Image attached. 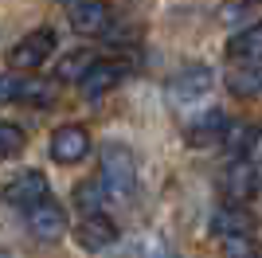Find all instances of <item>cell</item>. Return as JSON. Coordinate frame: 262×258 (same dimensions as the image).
Wrapping results in <instances>:
<instances>
[{
  "instance_id": "7a4b0ae2",
  "label": "cell",
  "mask_w": 262,
  "mask_h": 258,
  "mask_svg": "<svg viewBox=\"0 0 262 258\" xmlns=\"http://www.w3.org/2000/svg\"><path fill=\"white\" fill-rule=\"evenodd\" d=\"M51 55H55V32L51 28H35L8 51V67L12 71H39Z\"/></svg>"
},
{
  "instance_id": "3957f363",
  "label": "cell",
  "mask_w": 262,
  "mask_h": 258,
  "mask_svg": "<svg viewBox=\"0 0 262 258\" xmlns=\"http://www.w3.org/2000/svg\"><path fill=\"white\" fill-rule=\"evenodd\" d=\"M47 196H51V184H47V176L43 172H35V168H28V172H20V176H12L8 184H4V192H0V200L8 207H35V204H43Z\"/></svg>"
},
{
  "instance_id": "9a60e30c",
  "label": "cell",
  "mask_w": 262,
  "mask_h": 258,
  "mask_svg": "<svg viewBox=\"0 0 262 258\" xmlns=\"http://www.w3.org/2000/svg\"><path fill=\"white\" fill-rule=\"evenodd\" d=\"M227 90L235 98H254L262 90V63H239L227 71Z\"/></svg>"
},
{
  "instance_id": "ba28073f",
  "label": "cell",
  "mask_w": 262,
  "mask_h": 258,
  "mask_svg": "<svg viewBox=\"0 0 262 258\" xmlns=\"http://www.w3.org/2000/svg\"><path fill=\"white\" fill-rule=\"evenodd\" d=\"M67 12H71V28L82 35H102L110 28V4L106 0H71Z\"/></svg>"
},
{
  "instance_id": "9c48e42d",
  "label": "cell",
  "mask_w": 262,
  "mask_h": 258,
  "mask_svg": "<svg viewBox=\"0 0 262 258\" xmlns=\"http://www.w3.org/2000/svg\"><path fill=\"white\" fill-rule=\"evenodd\" d=\"M75 239H78V243H82L86 250H106L110 243L118 239V223H114L106 211L82 215V223L75 227Z\"/></svg>"
},
{
  "instance_id": "d6986e66",
  "label": "cell",
  "mask_w": 262,
  "mask_h": 258,
  "mask_svg": "<svg viewBox=\"0 0 262 258\" xmlns=\"http://www.w3.org/2000/svg\"><path fill=\"white\" fill-rule=\"evenodd\" d=\"M24 153V133L8 121H0V161H12Z\"/></svg>"
},
{
  "instance_id": "6da1fadb",
  "label": "cell",
  "mask_w": 262,
  "mask_h": 258,
  "mask_svg": "<svg viewBox=\"0 0 262 258\" xmlns=\"http://www.w3.org/2000/svg\"><path fill=\"white\" fill-rule=\"evenodd\" d=\"M102 161V184H106V196L114 200H129L133 188H137V164H133V153L121 145V141H106L98 153Z\"/></svg>"
},
{
  "instance_id": "8992f818",
  "label": "cell",
  "mask_w": 262,
  "mask_h": 258,
  "mask_svg": "<svg viewBox=\"0 0 262 258\" xmlns=\"http://www.w3.org/2000/svg\"><path fill=\"white\" fill-rule=\"evenodd\" d=\"M211 86H215L211 67L192 63V67H184V71H176V78L168 82V94H172V102H200Z\"/></svg>"
},
{
  "instance_id": "ac0fdd59",
  "label": "cell",
  "mask_w": 262,
  "mask_h": 258,
  "mask_svg": "<svg viewBox=\"0 0 262 258\" xmlns=\"http://www.w3.org/2000/svg\"><path fill=\"white\" fill-rule=\"evenodd\" d=\"M75 204L82 207L86 215L102 211V207H106V184H102V180H82L75 188Z\"/></svg>"
},
{
  "instance_id": "277c9868",
  "label": "cell",
  "mask_w": 262,
  "mask_h": 258,
  "mask_svg": "<svg viewBox=\"0 0 262 258\" xmlns=\"http://www.w3.org/2000/svg\"><path fill=\"white\" fill-rule=\"evenodd\" d=\"M121 78H125V63H118V59H94L90 71L78 78V90H82L86 102H102Z\"/></svg>"
},
{
  "instance_id": "52a82bcc",
  "label": "cell",
  "mask_w": 262,
  "mask_h": 258,
  "mask_svg": "<svg viewBox=\"0 0 262 258\" xmlns=\"http://www.w3.org/2000/svg\"><path fill=\"white\" fill-rule=\"evenodd\" d=\"M28 231H32L39 243H55V239L67 235V211L55 200H43V204L28 207Z\"/></svg>"
},
{
  "instance_id": "30bf717a",
  "label": "cell",
  "mask_w": 262,
  "mask_h": 258,
  "mask_svg": "<svg viewBox=\"0 0 262 258\" xmlns=\"http://www.w3.org/2000/svg\"><path fill=\"white\" fill-rule=\"evenodd\" d=\"M223 192L231 196V204H247V200L258 192V172H254V164L247 161V157L227 164V172H223Z\"/></svg>"
},
{
  "instance_id": "e0dca14e",
  "label": "cell",
  "mask_w": 262,
  "mask_h": 258,
  "mask_svg": "<svg viewBox=\"0 0 262 258\" xmlns=\"http://www.w3.org/2000/svg\"><path fill=\"white\" fill-rule=\"evenodd\" d=\"M90 63H94V55L90 51H71L59 59V71H55V78L59 82H78V78L90 71Z\"/></svg>"
},
{
  "instance_id": "2e32d148",
  "label": "cell",
  "mask_w": 262,
  "mask_h": 258,
  "mask_svg": "<svg viewBox=\"0 0 262 258\" xmlns=\"http://www.w3.org/2000/svg\"><path fill=\"white\" fill-rule=\"evenodd\" d=\"M16 98L28 106H55V82L47 78H20L16 82Z\"/></svg>"
},
{
  "instance_id": "4fadbf2b",
  "label": "cell",
  "mask_w": 262,
  "mask_h": 258,
  "mask_svg": "<svg viewBox=\"0 0 262 258\" xmlns=\"http://www.w3.org/2000/svg\"><path fill=\"white\" fill-rule=\"evenodd\" d=\"M227 59L231 63H262V24H247L243 32L231 35Z\"/></svg>"
},
{
  "instance_id": "7402d4cb",
  "label": "cell",
  "mask_w": 262,
  "mask_h": 258,
  "mask_svg": "<svg viewBox=\"0 0 262 258\" xmlns=\"http://www.w3.org/2000/svg\"><path fill=\"white\" fill-rule=\"evenodd\" d=\"M63 4H71V0H63Z\"/></svg>"
},
{
  "instance_id": "5b68a950",
  "label": "cell",
  "mask_w": 262,
  "mask_h": 258,
  "mask_svg": "<svg viewBox=\"0 0 262 258\" xmlns=\"http://www.w3.org/2000/svg\"><path fill=\"white\" fill-rule=\"evenodd\" d=\"M51 161L55 164H78L90 153V133L86 125H59L51 133Z\"/></svg>"
},
{
  "instance_id": "7c38bea8",
  "label": "cell",
  "mask_w": 262,
  "mask_h": 258,
  "mask_svg": "<svg viewBox=\"0 0 262 258\" xmlns=\"http://www.w3.org/2000/svg\"><path fill=\"white\" fill-rule=\"evenodd\" d=\"M251 211H247V204H223L215 215H211V235L219 239H235V235H251Z\"/></svg>"
},
{
  "instance_id": "44dd1931",
  "label": "cell",
  "mask_w": 262,
  "mask_h": 258,
  "mask_svg": "<svg viewBox=\"0 0 262 258\" xmlns=\"http://www.w3.org/2000/svg\"><path fill=\"white\" fill-rule=\"evenodd\" d=\"M0 102H16V78L0 75Z\"/></svg>"
},
{
  "instance_id": "5bb4252c",
  "label": "cell",
  "mask_w": 262,
  "mask_h": 258,
  "mask_svg": "<svg viewBox=\"0 0 262 258\" xmlns=\"http://www.w3.org/2000/svg\"><path fill=\"white\" fill-rule=\"evenodd\" d=\"M219 141H223V153L231 161H243V157H251L254 141H258V125H251V121H227Z\"/></svg>"
},
{
  "instance_id": "ffe728a7",
  "label": "cell",
  "mask_w": 262,
  "mask_h": 258,
  "mask_svg": "<svg viewBox=\"0 0 262 258\" xmlns=\"http://www.w3.org/2000/svg\"><path fill=\"white\" fill-rule=\"evenodd\" d=\"M223 258H262V254L251 235H235V239H223Z\"/></svg>"
},
{
  "instance_id": "8fae6325",
  "label": "cell",
  "mask_w": 262,
  "mask_h": 258,
  "mask_svg": "<svg viewBox=\"0 0 262 258\" xmlns=\"http://www.w3.org/2000/svg\"><path fill=\"white\" fill-rule=\"evenodd\" d=\"M223 129H227V118H223V110H204L200 118L188 121L184 129V141L192 145V149H208V145H215L219 137H223Z\"/></svg>"
}]
</instances>
